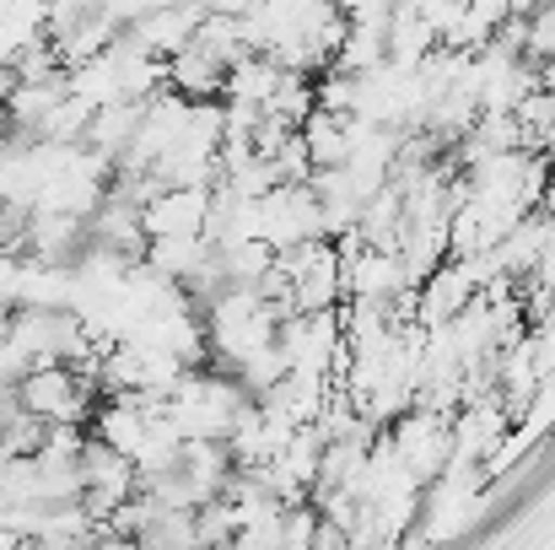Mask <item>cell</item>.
Segmentation results:
<instances>
[{
  "instance_id": "2",
  "label": "cell",
  "mask_w": 555,
  "mask_h": 550,
  "mask_svg": "<svg viewBox=\"0 0 555 550\" xmlns=\"http://www.w3.org/2000/svg\"><path fill=\"white\" fill-rule=\"evenodd\" d=\"M146 238H205L210 232V194L205 189H163L146 210Z\"/></svg>"
},
{
  "instance_id": "1",
  "label": "cell",
  "mask_w": 555,
  "mask_h": 550,
  "mask_svg": "<svg viewBox=\"0 0 555 550\" xmlns=\"http://www.w3.org/2000/svg\"><path fill=\"white\" fill-rule=\"evenodd\" d=\"M92 394H98V378L87 367H70V362H43V367H27L16 378V399L22 410L43 415V421H70V426H87L92 421Z\"/></svg>"
}]
</instances>
